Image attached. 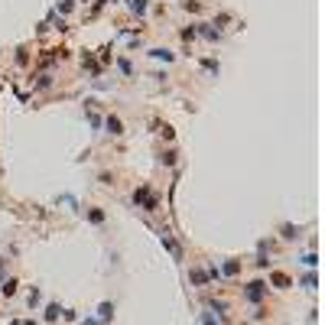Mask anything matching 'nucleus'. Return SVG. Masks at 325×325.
I'll use <instances>...</instances> for the list:
<instances>
[{"mask_svg": "<svg viewBox=\"0 0 325 325\" xmlns=\"http://www.w3.org/2000/svg\"><path fill=\"white\" fill-rule=\"evenodd\" d=\"M62 319H65V322H75L78 312H75V309H62Z\"/></svg>", "mask_w": 325, "mask_h": 325, "instance_id": "obj_30", "label": "nucleus"}, {"mask_svg": "<svg viewBox=\"0 0 325 325\" xmlns=\"http://www.w3.org/2000/svg\"><path fill=\"white\" fill-rule=\"evenodd\" d=\"M160 166H176V150H162L160 153Z\"/></svg>", "mask_w": 325, "mask_h": 325, "instance_id": "obj_23", "label": "nucleus"}, {"mask_svg": "<svg viewBox=\"0 0 325 325\" xmlns=\"http://www.w3.org/2000/svg\"><path fill=\"white\" fill-rule=\"evenodd\" d=\"M75 10V0H59V3H55V16H59V13H62V16H68V13Z\"/></svg>", "mask_w": 325, "mask_h": 325, "instance_id": "obj_19", "label": "nucleus"}, {"mask_svg": "<svg viewBox=\"0 0 325 325\" xmlns=\"http://www.w3.org/2000/svg\"><path fill=\"white\" fill-rule=\"evenodd\" d=\"M124 3H127V10L133 16H143V13L150 10V0H124Z\"/></svg>", "mask_w": 325, "mask_h": 325, "instance_id": "obj_14", "label": "nucleus"}, {"mask_svg": "<svg viewBox=\"0 0 325 325\" xmlns=\"http://www.w3.org/2000/svg\"><path fill=\"white\" fill-rule=\"evenodd\" d=\"M218 273H221V280H231V276H238L241 273V260L238 257H228L221 267H218Z\"/></svg>", "mask_w": 325, "mask_h": 325, "instance_id": "obj_8", "label": "nucleus"}, {"mask_svg": "<svg viewBox=\"0 0 325 325\" xmlns=\"http://www.w3.org/2000/svg\"><path fill=\"white\" fill-rule=\"evenodd\" d=\"M43 315H46V322H59V319H62V306H59V303H49Z\"/></svg>", "mask_w": 325, "mask_h": 325, "instance_id": "obj_17", "label": "nucleus"}, {"mask_svg": "<svg viewBox=\"0 0 325 325\" xmlns=\"http://www.w3.org/2000/svg\"><path fill=\"white\" fill-rule=\"evenodd\" d=\"M81 325H101V322H98L95 315H88V319H85V322H81Z\"/></svg>", "mask_w": 325, "mask_h": 325, "instance_id": "obj_32", "label": "nucleus"}, {"mask_svg": "<svg viewBox=\"0 0 325 325\" xmlns=\"http://www.w3.org/2000/svg\"><path fill=\"white\" fill-rule=\"evenodd\" d=\"M32 88H36V91H49V88H52V75L36 72V75H32Z\"/></svg>", "mask_w": 325, "mask_h": 325, "instance_id": "obj_13", "label": "nucleus"}, {"mask_svg": "<svg viewBox=\"0 0 325 325\" xmlns=\"http://www.w3.org/2000/svg\"><path fill=\"white\" fill-rule=\"evenodd\" d=\"M101 130H104L108 137H120V133H124V120H120L117 114H108V117L101 120Z\"/></svg>", "mask_w": 325, "mask_h": 325, "instance_id": "obj_4", "label": "nucleus"}, {"mask_svg": "<svg viewBox=\"0 0 325 325\" xmlns=\"http://www.w3.org/2000/svg\"><path fill=\"white\" fill-rule=\"evenodd\" d=\"M133 205L143 211H156L160 208V195L153 192V185H137L133 189Z\"/></svg>", "mask_w": 325, "mask_h": 325, "instance_id": "obj_1", "label": "nucleus"}, {"mask_svg": "<svg viewBox=\"0 0 325 325\" xmlns=\"http://www.w3.org/2000/svg\"><path fill=\"white\" fill-rule=\"evenodd\" d=\"M156 234H160V244H162L166 250H169V254H173V260H176V263H182V260H185V254H182V247H179L176 234H169L166 228H162V231H156Z\"/></svg>", "mask_w": 325, "mask_h": 325, "instance_id": "obj_3", "label": "nucleus"}, {"mask_svg": "<svg viewBox=\"0 0 325 325\" xmlns=\"http://www.w3.org/2000/svg\"><path fill=\"white\" fill-rule=\"evenodd\" d=\"M146 55H150V59H156V62H169V65L176 62V52H173V49H166V46H153Z\"/></svg>", "mask_w": 325, "mask_h": 325, "instance_id": "obj_9", "label": "nucleus"}, {"mask_svg": "<svg viewBox=\"0 0 325 325\" xmlns=\"http://www.w3.org/2000/svg\"><path fill=\"white\" fill-rule=\"evenodd\" d=\"M280 234H283V241H299V238H303V225L283 221V225H280Z\"/></svg>", "mask_w": 325, "mask_h": 325, "instance_id": "obj_10", "label": "nucleus"}, {"mask_svg": "<svg viewBox=\"0 0 325 325\" xmlns=\"http://www.w3.org/2000/svg\"><path fill=\"white\" fill-rule=\"evenodd\" d=\"M267 296H270V286H267V280H247V286H244V299H247L250 306H260Z\"/></svg>", "mask_w": 325, "mask_h": 325, "instance_id": "obj_2", "label": "nucleus"}, {"mask_svg": "<svg viewBox=\"0 0 325 325\" xmlns=\"http://www.w3.org/2000/svg\"><path fill=\"white\" fill-rule=\"evenodd\" d=\"M39 299H43V292H39V286H32V290H30V309H36Z\"/></svg>", "mask_w": 325, "mask_h": 325, "instance_id": "obj_24", "label": "nucleus"}, {"mask_svg": "<svg viewBox=\"0 0 325 325\" xmlns=\"http://www.w3.org/2000/svg\"><path fill=\"white\" fill-rule=\"evenodd\" d=\"M195 36H202L208 43H221V30H215L211 23H195Z\"/></svg>", "mask_w": 325, "mask_h": 325, "instance_id": "obj_5", "label": "nucleus"}, {"mask_svg": "<svg viewBox=\"0 0 325 325\" xmlns=\"http://www.w3.org/2000/svg\"><path fill=\"white\" fill-rule=\"evenodd\" d=\"M182 7L189 13H198V10H202V3H198V0H182Z\"/></svg>", "mask_w": 325, "mask_h": 325, "instance_id": "obj_27", "label": "nucleus"}, {"mask_svg": "<svg viewBox=\"0 0 325 325\" xmlns=\"http://www.w3.org/2000/svg\"><path fill=\"white\" fill-rule=\"evenodd\" d=\"M267 286H273V290H290L292 276L290 273H283V270H270V283H267Z\"/></svg>", "mask_w": 325, "mask_h": 325, "instance_id": "obj_6", "label": "nucleus"}, {"mask_svg": "<svg viewBox=\"0 0 325 325\" xmlns=\"http://www.w3.org/2000/svg\"><path fill=\"white\" fill-rule=\"evenodd\" d=\"M88 221H91V225H104V221H108V215H104L101 208H88Z\"/></svg>", "mask_w": 325, "mask_h": 325, "instance_id": "obj_21", "label": "nucleus"}, {"mask_svg": "<svg viewBox=\"0 0 325 325\" xmlns=\"http://www.w3.org/2000/svg\"><path fill=\"white\" fill-rule=\"evenodd\" d=\"M198 322H202V325H225L221 319H218V315L208 312V309H202V312H198Z\"/></svg>", "mask_w": 325, "mask_h": 325, "instance_id": "obj_22", "label": "nucleus"}, {"mask_svg": "<svg viewBox=\"0 0 325 325\" xmlns=\"http://www.w3.org/2000/svg\"><path fill=\"white\" fill-rule=\"evenodd\" d=\"M202 68H208L211 75H218V62H215V59H202Z\"/></svg>", "mask_w": 325, "mask_h": 325, "instance_id": "obj_28", "label": "nucleus"}, {"mask_svg": "<svg viewBox=\"0 0 325 325\" xmlns=\"http://www.w3.org/2000/svg\"><path fill=\"white\" fill-rule=\"evenodd\" d=\"M179 36H182L185 43H189V39H195V23H192V26H185V30H182V32H179Z\"/></svg>", "mask_w": 325, "mask_h": 325, "instance_id": "obj_29", "label": "nucleus"}, {"mask_svg": "<svg viewBox=\"0 0 325 325\" xmlns=\"http://www.w3.org/2000/svg\"><path fill=\"white\" fill-rule=\"evenodd\" d=\"M95 319H98L101 325H108L111 319H114V303H111V299H104V303L98 306V315H95Z\"/></svg>", "mask_w": 325, "mask_h": 325, "instance_id": "obj_12", "label": "nucleus"}, {"mask_svg": "<svg viewBox=\"0 0 325 325\" xmlns=\"http://www.w3.org/2000/svg\"><path fill=\"white\" fill-rule=\"evenodd\" d=\"M160 133H162V137H166V140H169V143L176 140V130L169 127V124H160Z\"/></svg>", "mask_w": 325, "mask_h": 325, "instance_id": "obj_25", "label": "nucleus"}, {"mask_svg": "<svg viewBox=\"0 0 325 325\" xmlns=\"http://www.w3.org/2000/svg\"><path fill=\"white\" fill-rule=\"evenodd\" d=\"M315 283H319L315 270H309V273H303V276H299V286H303V290H309V292H315Z\"/></svg>", "mask_w": 325, "mask_h": 325, "instance_id": "obj_16", "label": "nucleus"}, {"mask_svg": "<svg viewBox=\"0 0 325 325\" xmlns=\"http://www.w3.org/2000/svg\"><path fill=\"white\" fill-rule=\"evenodd\" d=\"M81 65H85L95 78H101V72H104V68H101V62H98V55L91 52V49H85V52H81Z\"/></svg>", "mask_w": 325, "mask_h": 325, "instance_id": "obj_7", "label": "nucleus"}, {"mask_svg": "<svg viewBox=\"0 0 325 325\" xmlns=\"http://www.w3.org/2000/svg\"><path fill=\"white\" fill-rule=\"evenodd\" d=\"M59 202H65V205L72 208V211H78V202H75V195H59Z\"/></svg>", "mask_w": 325, "mask_h": 325, "instance_id": "obj_26", "label": "nucleus"}, {"mask_svg": "<svg viewBox=\"0 0 325 325\" xmlns=\"http://www.w3.org/2000/svg\"><path fill=\"white\" fill-rule=\"evenodd\" d=\"M299 263H303V267H309V270H315V267H319V257H315V250H306L303 257H299Z\"/></svg>", "mask_w": 325, "mask_h": 325, "instance_id": "obj_20", "label": "nucleus"}, {"mask_svg": "<svg viewBox=\"0 0 325 325\" xmlns=\"http://www.w3.org/2000/svg\"><path fill=\"white\" fill-rule=\"evenodd\" d=\"M189 283H192L195 290H205V286H208V276H205V267H192V270H189Z\"/></svg>", "mask_w": 325, "mask_h": 325, "instance_id": "obj_11", "label": "nucleus"}, {"mask_svg": "<svg viewBox=\"0 0 325 325\" xmlns=\"http://www.w3.org/2000/svg\"><path fill=\"white\" fill-rule=\"evenodd\" d=\"M30 62V55H26V49H16V65H26Z\"/></svg>", "mask_w": 325, "mask_h": 325, "instance_id": "obj_31", "label": "nucleus"}, {"mask_svg": "<svg viewBox=\"0 0 325 325\" xmlns=\"http://www.w3.org/2000/svg\"><path fill=\"white\" fill-rule=\"evenodd\" d=\"M16 290H20V280H16V276H10V280H3V296H7V299H13V296H16Z\"/></svg>", "mask_w": 325, "mask_h": 325, "instance_id": "obj_18", "label": "nucleus"}, {"mask_svg": "<svg viewBox=\"0 0 325 325\" xmlns=\"http://www.w3.org/2000/svg\"><path fill=\"white\" fill-rule=\"evenodd\" d=\"M117 72L124 78H133V62H130L127 55H117Z\"/></svg>", "mask_w": 325, "mask_h": 325, "instance_id": "obj_15", "label": "nucleus"}, {"mask_svg": "<svg viewBox=\"0 0 325 325\" xmlns=\"http://www.w3.org/2000/svg\"><path fill=\"white\" fill-rule=\"evenodd\" d=\"M10 325H20V322H16V319H13V322H10Z\"/></svg>", "mask_w": 325, "mask_h": 325, "instance_id": "obj_33", "label": "nucleus"}]
</instances>
